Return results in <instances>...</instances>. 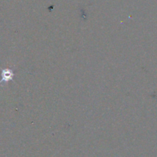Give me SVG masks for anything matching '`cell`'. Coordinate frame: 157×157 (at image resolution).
Here are the masks:
<instances>
[{"mask_svg": "<svg viewBox=\"0 0 157 157\" xmlns=\"http://www.w3.org/2000/svg\"><path fill=\"white\" fill-rule=\"evenodd\" d=\"M15 73H14L13 69L11 68H1V81L0 84H6L9 81H13Z\"/></svg>", "mask_w": 157, "mask_h": 157, "instance_id": "6da1fadb", "label": "cell"}]
</instances>
